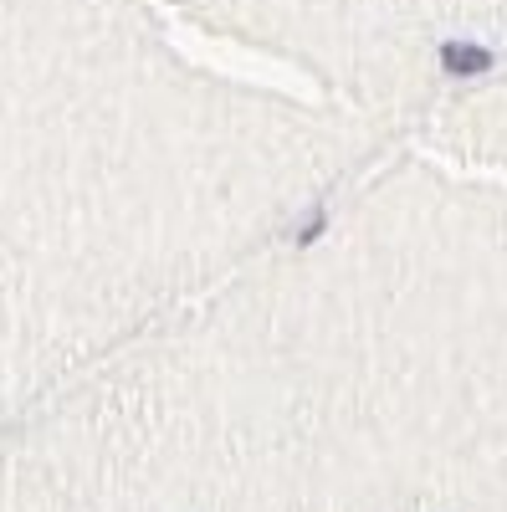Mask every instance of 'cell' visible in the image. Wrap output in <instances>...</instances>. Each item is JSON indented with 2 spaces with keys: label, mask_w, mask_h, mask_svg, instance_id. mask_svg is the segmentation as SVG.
Wrapping results in <instances>:
<instances>
[{
  "label": "cell",
  "mask_w": 507,
  "mask_h": 512,
  "mask_svg": "<svg viewBox=\"0 0 507 512\" xmlns=\"http://www.w3.org/2000/svg\"><path fill=\"white\" fill-rule=\"evenodd\" d=\"M441 62H446V72H482L492 57H487L482 47H472V41H446Z\"/></svg>",
  "instance_id": "1"
},
{
  "label": "cell",
  "mask_w": 507,
  "mask_h": 512,
  "mask_svg": "<svg viewBox=\"0 0 507 512\" xmlns=\"http://www.w3.org/2000/svg\"><path fill=\"white\" fill-rule=\"evenodd\" d=\"M323 231H328V210H323V205H313V210H308V221L298 226V246H313Z\"/></svg>",
  "instance_id": "2"
}]
</instances>
